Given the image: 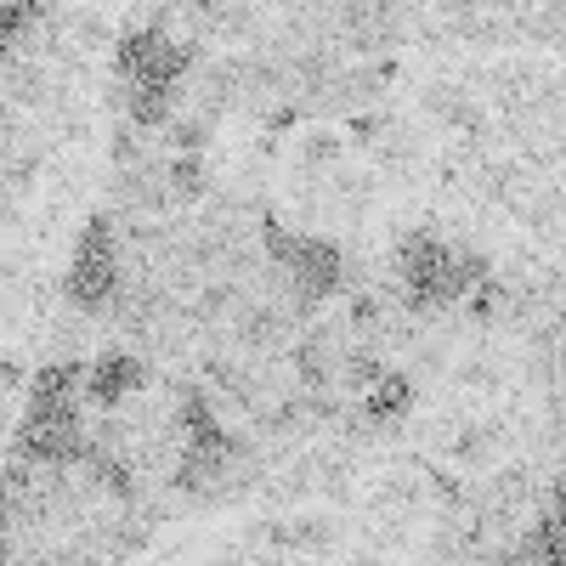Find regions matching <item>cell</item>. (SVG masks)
<instances>
[{
  "label": "cell",
  "instance_id": "1",
  "mask_svg": "<svg viewBox=\"0 0 566 566\" xmlns=\"http://www.w3.org/2000/svg\"><path fill=\"white\" fill-rule=\"evenodd\" d=\"M125 283V244H119V221L114 210H97L85 227H80V244H74V261H69V277H63V301L85 317H103Z\"/></svg>",
  "mask_w": 566,
  "mask_h": 566
},
{
  "label": "cell",
  "instance_id": "2",
  "mask_svg": "<svg viewBox=\"0 0 566 566\" xmlns=\"http://www.w3.org/2000/svg\"><path fill=\"white\" fill-rule=\"evenodd\" d=\"M154 386V368L142 363L136 352H103L97 363L85 368V402L103 408V413H119L130 397H142Z\"/></svg>",
  "mask_w": 566,
  "mask_h": 566
},
{
  "label": "cell",
  "instance_id": "3",
  "mask_svg": "<svg viewBox=\"0 0 566 566\" xmlns=\"http://www.w3.org/2000/svg\"><path fill=\"white\" fill-rule=\"evenodd\" d=\"M266 533L283 549H312L317 555V549H328L340 538V522H335V515H295V522H272Z\"/></svg>",
  "mask_w": 566,
  "mask_h": 566
},
{
  "label": "cell",
  "instance_id": "4",
  "mask_svg": "<svg viewBox=\"0 0 566 566\" xmlns=\"http://www.w3.org/2000/svg\"><path fill=\"white\" fill-rule=\"evenodd\" d=\"M165 193H170L176 210H181V205H199V199L210 193V170H205V159H199V154H176V159H165Z\"/></svg>",
  "mask_w": 566,
  "mask_h": 566
},
{
  "label": "cell",
  "instance_id": "5",
  "mask_svg": "<svg viewBox=\"0 0 566 566\" xmlns=\"http://www.w3.org/2000/svg\"><path fill=\"white\" fill-rule=\"evenodd\" d=\"M408 408H413V380H408V374H397V368H386L380 386H374L368 402H363V413H368L374 424H391V419H402Z\"/></svg>",
  "mask_w": 566,
  "mask_h": 566
},
{
  "label": "cell",
  "instance_id": "6",
  "mask_svg": "<svg viewBox=\"0 0 566 566\" xmlns=\"http://www.w3.org/2000/svg\"><path fill=\"white\" fill-rule=\"evenodd\" d=\"M340 170V136L335 130H306L301 136V170Z\"/></svg>",
  "mask_w": 566,
  "mask_h": 566
},
{
  "label": "cell",
  "instance_id": "7",
  "mask_svg": "<svg viewBox=\"0 0 566 566\" xmlns=\"http://www.w3.org/2000/svg\"><path fill=\"white\" fill-rule=\"evenodd\" d=\"M165 148H181V154H199L205 142H210V119H199V114H181V119H170V130L159 136Z\"/></svg>",
  "mask_w": 566,
  "mask_h": 566
}]
</instances>
